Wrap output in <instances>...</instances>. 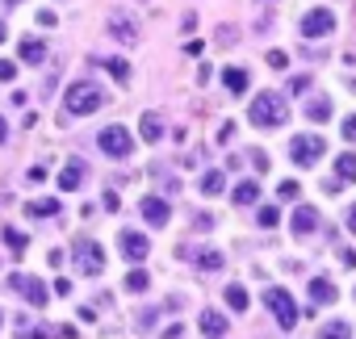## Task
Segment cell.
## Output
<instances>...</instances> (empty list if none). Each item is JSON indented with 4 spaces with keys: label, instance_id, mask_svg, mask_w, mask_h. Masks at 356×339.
I'll list each match as a JSON object with an SVG mask.
<instances>
[{
    "label": "cell",
    "instance_id": "f1b7e54d",
    "mask_svg": "<svg viewBox=\"0 0 356 339\" xmlns=\"http://www.w3.org/2000/svg\"><path fill=\"white\" fill-rule=\"evenodd\" d=\"M105 67L113 72V80H130V63L126 59H105Z\"/></svg>",
    "mask_w": 356,
    "mask_h": 339
},
{
    "label": "cell",
    "instance_id": "f35d334b",
    "mask_svg": "<svg viewBox=\"0 0 356 339\" xmlns=\"http://www.w3.org/2000/svg\"><path fill=\"white\" fill-rule=\"evenodd\" d=\"M231 38H235V30H231V26H222V30H218V42H222V47H231Z\"/></svg>",
    "mask_w": 356,
    "mask_h": 339
},
{
    "label": "cell",
    "instance_id": "ee69618b",
    "mask_svg": "<svg viewBox=\"0 0 356 339\" xmlns=\"http://www.w3.org/2000/svg\"><path fill=\"white\" fill-rule=\"evenodd\" d=\"M5 5H22V0H5Z\"/></svg>",
    "mask_w": 356,
    "mask_h": 339
},
{
    "label": "cell",
    "instance_id": "836d02e7",
    "mask_svg": "<svg viewBox=\"0 0 356 339\" xmlns=\"http://www.w3.org/2000/svg\"><path fill=\"white\" fill-rule=\"evenodd\" d=\"M339 130H343V138H348V142H356V117H343V126H339Z\"/></svg>",
    "mask_w": 356,
    "mask_h": 339
},
{
    "label": "cell",
    "instance_id": "d6a6232c",
    "mask_svg": "<svg viewBox=\"0 0 356 339\" xmlns=\"http://www.w3.org/2000/svg\"><path fill=\"white\" fill-rule=\"evenodd\" d=\"M277 193H281V197H285V201H293V197H298V181H285V185H281V189H277Z\"/></svg>",
    "mask_w": 356,
    "mask_h": 339
},
{
    "label": "cell",
    "instance_id": "f6af8a7d",
    "mask_svg": "<svg viewBox=\"0 0 356 339\" xmlns=\"http://www.w3.org/2000/svg\"><path fill=\"white\" fill-rule=\"evenodd\" d=\"M0 322H5V318H0Z\"/></svg>",
    "mask_w": 356,
    "mask_h": 339
},
{
    "label": "cell",
    "instance_id": "9c48e42d",
    "mask_svg": "<svg viewBox=\"0 0 356 339\" xmlns=\"http://www.w3.org/2000/svg\"><path fill=\"white\" fill-rule=\"evenodd\" d=\"M118 243H122V256H126L130 264H143V260L151 256V243H147V235H138V231H122Z\"/></svg>",
    "mask_w": 356,
    "mask_h": 339
},
{
    "label": "cell",
    "instance_id": "7402d4cb",
    "mask_svg": "<svg viewBox=\"0 0 356 339\" xmlns=\"http://www.w3.org/2000/svg\"><path fill=\"white\" fill-rule=\"evenodd\" d=\"M306 117H310V122H327V117H331V101H327V97H314V101L306 105Z\"/></svg>",
    "mask_w": 356,
    "mask_h": 339
},
{
    "label": "cell",
    "instance_id": "74e56055",
    "mask_svg": "<svg viewBox=\"0 0 356 339\" xmlns=\"http://www.w3.org/2000/svg\"><path fill=\"white\" fill-rule=\"evenodd\" d=\"M289 88H293V92H306V88H310V76H293V84H289Z\"/></svg>",
    "mask_w": 356,
    "mask_h": 339
},
{
    "label": "cell",
    "instance_id": "ba28073f",
    "mask_svg": "<svg viewBox=\"0 0 356 339\" xmlns=\"http://www.w3.org/2000/svg\"><path fill=\"white\" fill-rule=\"evenodd\" d=\"M13 289H17L34 310H42V306H47V297H51V293H47V285H42L38 276H26V272H17V276H13Z\"/></svg>",
    "mask_w": 356,
    "mask_h": 339
},
{
    "label": "cell",
    "instance_id": "d4e9b609",
    "mask_svg": "<svg viewBox=\"0 0 356 339\" xmlns=\"http://www.w3.org/2000/svg\"><path fill=\"white\" fill-rule=\"evenodd\" d=\"M147 285H151V276H147L143 268H130V272H126V289H130V293H147Z\"/></svg>",
    "mask_w": 356,
    "mask_h": 339
},
{
    "label": "cell",
    "instance_id": "7c38bea8",
    "mask_svg": "<svg viewBox=\"0 0 356 339\" xmlns=\"http://www.w3.org/2000/svg\"><path fill=\"white\" fill-rule=\"evenodd\" d=\"M109 34L122 38V42H138V26H134L126 13H109Z\"/></svg>",
    "mask_w": 356,
    "mask_h": 339
},
{
    "label": "cell",
    "instance_id": "2e32d148",
    "mask_svg": "<svg viewBox=\"0 0 356 339\" xmlns=\"http://www.w3.org/2000/svg\"><path fill=\"white\" fill-rule=\"evenodd\" d=\"M138 134H143V142H159V138H163V122H159V113H143Z\"/></svg>",
    "mask_w": 356,
    "mask_h": 339
},
{
    "label": "cell",
    "instance_id": "4fadbf2b",
    "mask_svg": "<svg viewBox=\"0 0 356 339\" xmlns=\"http://www.w3.org/2000/svg\"><path fill=\"white\" fill-rule=\"evenodd\" d=\"M197 326H202L206 339H222V335H227V318H222L218 310H202V322H197Z\"/></svg>",
    "mask_w": 356,
    "mask_h": 339
},
{
    "label": "cell",
    "instance_id": "1f68e13d",
    "mask_svg": "<svg viewBox=\"0 0 356 339\" xmlns=\"http://www.w3.org/2000/svg\"><path fill=\"white\" fill-rule=\"evenodd\" d=\"M0 80H5V84H9V80H17V67H13L9 59H0Z\"/></svg>",
    "mask_w": 356,
    "mask_h": 339
},
{
    "label": "cell",
    "instance_id": "cb8c5ba5",
    "mask_svg": "<svg viewBox=\"0 0 356 339\" xmlns=\"http://www.w3.org/2000/svg\"><path fill=\"white\" fill-rule=\"evenodd\" d=\"M318 339H352V326H348L343 318H335V322H327V326L318 331Z\"/></svg>",
    "mask_w": 356,
    "mask_h": 339
},
{
    "label": "cell",
    "instance_id": "b9f144b4",
    "mask_svg": "<svg viewBox=\"0 0 356 339\" xmlns=\"http://www.w3.org/2000/svg\"><path fill=\"white\" fill-rule=\"evenodd\" d=\"M9 138V126H5V117H0V142H5Z\"/></svg>",
    "mask_w": 356,
    "mask_h": 339
},
{
    "label": "cell",
    "instance_id": "3957f363",
    "mask_svg": "<svg viewBox=\"0 0 356 339\" xmlns=\"http://www.w3.org/2000/svg\"><path fill=\"white\" fill-rule=\"evenodd\" d=\"M72 260H76L80 276H101V272H105V251H101V243H92V239H76Z\"/></svg>",
    "mask_w": 356,
    "mask_h": 339
},
{
    "label": "cell",
    "instance_id": "4dcf8cb0",
    "mask_svg": "<svg viewBox=\"0 0 356 339\" xmlns=\"http://www.w3.org/2000/svg\"><path fill=\"white\" fill-rule=\"evenodd\" d=\"M285 63H289V55H285V51H268V67H277V72H281Z\"/></svg>",
    "mask_w": 356,
    "mask_h": 339
},
{
    "label": "cell",
    "instance_id": "ac0fdd59",
    "mask_svg": "<svg viewBox=\"0 0 356 339\" xmlns=\"http://www.w3.org/2000/svg\"><path fill=\"white\" fill-rule=\"evenodd\" d=\"M63 206H59V197H38V201H30L26 206V214L30 218H51V214H59Z\"/></svg>",
    "mask_w": 356,
    "mask_h": 339
},
{
    "label": "cell",
    "instance_id": "7a4b0ae2",
    "mask_svg": "<svg viewBox=\"0 0 356 339\" xmlns=\"http://www.w3.org/2000/svg\"><path fill=\"white\" fill-rule=\"evenodd\" d=\"M63 109H67V113H76V117L97 113V109H105V92H101L92 80H76V84L63 92Z\"/></svg>",
    "mask_w": 356,
    "mask_h": 339
},
{
    "label": "cell",
    "instance_id": "4316f807",
    "mask_svg": "<svg viewBox=\"0 0 356 339\" xmlns=\"http://www.w3.org/2000/svg\"><path fill=\"white\" fill-rule=\"evenodd\" d=\"M227 306L231 310H248V289L243 285H227Z\"/></svg>",
    "mask_w": 356,
    "mask_h": 339
},
{
    "label": "cell",
    "instance_id": "d6986e66",
    "mask_svg": "<svg viewBox=\"0 0 356 339\" xmlns=\"http://www.w3.org/2000/svg\"><path fill=\"white\" fill-rule=\"evenodd\" d=\"M222 84L239 97V92H248V72H243V67H227V72H222Z\"/></svg>",
    "mask_w": 356,
    "mask_h": 339
},
{
    "label": "cell",
    "instance_id": "ffe728a7",
    "mask_svg": "<svg viewBox=\"0 0 356 339\" xmlns=\"http://www.w3.org/2000/svg\"><path fill=\"white\" fill-rule=\"evenodd\" d=\"M235 206H256V197H260V185L256 181H243V185H235Z\"/></svg>",
    "mask_w": 356,
    "mask_h": 339
},
{
    "label": "cell",
    "instance_id": "44dd1931",
    "mask_svg": "<svg viewBox=\"0 0 356 339\" xmlns=\"http://www.w3.org/2000/svg\"><path fill=\"white\" fill-rule=\"evenodd\" d=\"M335 176H339V185H348V181H356V155H352V151L335 159Z\"/></svg>",
    "mask_w": 356,
    "mask_h": 339
},
{
    "label": "cell",
    "instance_id": "30bf717a",
    "mask_svg": "<svg viewBox=\"0 0 356 339\" xmlns=\"http://www.w3.org/2000/svg\"><path fill=\"white\" fill-rule=\"evenodd\" d=\"M84 176H88L84 159H80V155H72V159L63 163V172H59V189H63V193H76V189L84 185Z\"/></svg>",
    "mask_w": 356,
    "mask_h": 339
},
{
    "label": "cell",
    "instance_id": "277c9868",
    "mask_svg": "<svg viewBox=\"0 0 356 339\" xmlns=\"http://www.w3.org/2000/svg\"><path fill=\"white\" fill-rule=\"evenodd\" d=\"M97 147H101L109 159H126V155L134 151V138H130L126 126H105V130L97 134Z\"/></svg>",
    "mask_w": 356,
    "mask_h": 339
},
{
    "label": "cell",
    "instance_id": "8992f818",
    "mask_svg": "<svg viewBox=\"0 0 356 339\" xmlns=\"http://www.w3.org/2000/svg\"><path fill=\"white\" fill-rule=\"evenodd\" d=\"M323 151H327V142H323L318 134H298V138L289 142V155H293L298 167H314V163L323 159Z\"/></svg>",
    "mask_w": 356,
    "mask_h": 339
},
{
    "label": "cell",
    "instance_id": "6da1fadb",
    "mask_svg": "<svg viewBox=\"0 0 356 339\" xmlns=\"http://www.w3.org/2000/svg\"><path fill=\"white\" fill-rule=\"evenodd\" d=\"M248 117H252V126H260V130H277V126H285L289 105H285V97H281V92L264 88V92H256V97H252Z\"/></svg>",
    "mask_w": 356,
    "mask_h": 339
},
{
    "label": "cell",
    "instance_id": "9a60e30c",
    "mask_svg": "<svg viewBox=\"0 0 356 339\" xmlns=\"http://www.w3.org/2000/svg\"><path fill=\"white\" fill-rule=\"evenodd\" d=\"M17 55H22V63H42L47 59V47L38 38H22L17 42Z\"/></svg>",
    "mask_w": 356,
    "mask_h": 339
},
{
    "label": "cell",
    "instance_id": "5bb4252c",
    "mask_svg": "<svg viewBox=\"0 0 356 339\" xmlns=\"http://www.w3.org/2000/svg\"><path fill=\"white\" fill-rule=\"evenodd\" d=\"M318 226V214H314V206H298L293 210V235L302 239V235H310Z\"/></svg>",
    "mask_w": 356,
    "mask_h": 339
},
{
    "label": "cell",
    "instance_id": "ab89813d",
    "mask_svg": "<svg viewBox=\"0 0 356 339\" xmlns=\"http://www.w3.org/2000/svg\"><path fill=\"white\" fill-rule=\"evenodd\" d=\"M101 206H105V210H118V193H113V189H109V193H105V197H101Z\"/></svg>",
    "mask_w": 356,
    "mask_h": 339
},
{
    "label": "cell",
    "instance_id": "83f0119b",
    "mask_svg": "<svg viewBox=\"0 0 356 339\" xmlns=\"http://www.w3.org/2000/svg\"><path fill=\"white\" fill-rule=\"evenodd\" d=\"M197 268H202V272H218V268H222V251H202V256H197Z\"/></svg>",
    "mask_w": 356,
    "mask_h": 339
},
{
    "label": "cell",
    "instance_id": "603a6c76",
    "mask_svg": "<svg viewBox=\"0 0 356 339\" xmlns=\"http://www.w3.org/2000/svg\"><path fill=\"white\" fill-rule=\"evenodd\" d=\"M222 189H227V176H222V172H206V176H202V193H206V197H218Z\"/></svg>",
    "mask_w": 356,
    "mask_h": 339
},
{
    "label": "cell",
    "instance_id": "8fae6325",
    "mask_svg": "<svg viewBox=\"0 0 356 339\" xmlns=\"http://www.w3.org/2000/svg\"><path fill=\"white\" fill-rule=\"evenodd\" d=\"M138 210H143V218H147L151 226H168V218H172V210H168V201H163V197H143V201H138Z\"/></svg>",
    "mask_w": 356,
    "mask_h": 339
},
{
    "label": "cell",
    "instance_id": "7bdbcfd3",
    "mask_svg": "<svg viewBox=\"0 0 356 339\" xmlns=\"http://www.w3.org/2000/svg\"><path fill=\"white\" fill-rule=\"evenodd\" d=\"M0 42H5V22H0Z\"/></svg>",
    "mask_w": 356,
    "mask_h": 339
},
{
    "label": "cell",
    "instance_id": "8d00e7d4",
    "mask_svg": "<svg viewBox=\"0 0 356 339\" xmlns=\"http://www.w3.org/2000/svg\"><path fill=\"white\" fill-rule=\"evenodd\" d=\"M252 163H256V172H268V155L264 151H252Z\"/></svg>",
    "mask_w": 356,
    "mask_h": 339
},
{
    "label": "cell",
    "instance_id": "52a82bcc",
    "mask_svg": "<svg viewBox=\"0 0 356 339\" xmlns=\"http://www.w3.org/2000/svg\"><path fill=\"white\" fill-rule=\"evenodd\" d=\"M335 30V13L331 9H310L306 17H302V38H323V34H331Z\"/></svg>",
    "mask_w": 356,
    "mask_h": 339
},
{
    "label": "cell",
    "instance_id": "d590c367",
    "mask_svg": "<svg viewBox=\"0 0 356 339\" xmlns=\"http://www.w3.org/2000/svg\"><path fill=\"white\" fill-rule=\"evenodd\" d=\"M26 181H30V185H42V181H47V167H30Z\"/></svg>",
    "mask_w": 356,
    "mask_h": 339
},
{
    "label": "cell",
    "instance_id": "5b68a950",
    "mask_svg": "<svg viewBox=\"0 0 356 339\" xmlns=\"http://www.w3.org/2000/svg\"><path fill=\"white\" fill-rule=\"evenodd\" d=\"M264 306L273 310V318H277L285 331H289V326H298V318H302V314H298V301H293L285 289H264Z\"/></svg>",
    "mask_w": 356,
    "mask_h": 339
},
{
    "label": "cell",
    "instance_id": "60d3db41",
    "mask_svg": "<svg viewBox=\"0 0 356 339\" xmlns=\"http://www.w3.org/2000/svg\"><path fill=\"white\" fill-rule=\"evenodd\" d=\"M348 231L356 235V206H348Z\"/></svg>",
    "mask_w": 356,
    "mask_h": 339
},
{
    "label": "cell",
    "instance_id": "484cf974",
    "mask_svg": "<svg viewBox=\"0 0 356 339\" xmlns=\"http://www.w3.org/2000/svg\"><path fill=\"white\" fill-rule=\"evenodd\" d=\"M5 247H9V251H26V247H30V239H26L17 226H5Z\"/></svg>",
    "mask_w": 356,
    "mask_h": 339
},
{
    "label": "cell",
    "instance_id": "e575fe53",
    "mask_svg": "<svg viewBox=\"0 0 356 339\" xmlns=\"http://www.w3.org/2000/svg\"><path fill=\"white\" fill-rule=\"evenodd\" d=\"M26 339H55V331L51 326H34V331H26Z\"/></svg>",
    "mask_w": 356,
    "mask_h": 339
},
{
    "label": "cell",
    "instance_id": "e0dca14e",
    "mask_svg": "<svg viewBox=\"0 0 356 339\" xmlns=\"http://www.w3.org/2000/svg\"><path fill=\"white\" fill-rule=\"evenodd\" d=\"M310 297L327 306V301H339V289H335V285H331L327 276H314V281H310Z\"/></svg>",
    "mask_w": 356,
    "mask_h": 339
},
{
    "label": "cell",
    "instance_id": "f546056e",
    "mask_svg": "<svg viewBox=\"0 0 356 339\" xmlns=\"http://www.w3.org/2000/svg\"><path fill=\"white\" fill-rule=\"evenodd\" d=\"M256 218H260V226H277V222H281V210H277V206H264Z\"/></svg>",
    "mask_w": 356,
    "mask_h": 339
}]
</instances>
